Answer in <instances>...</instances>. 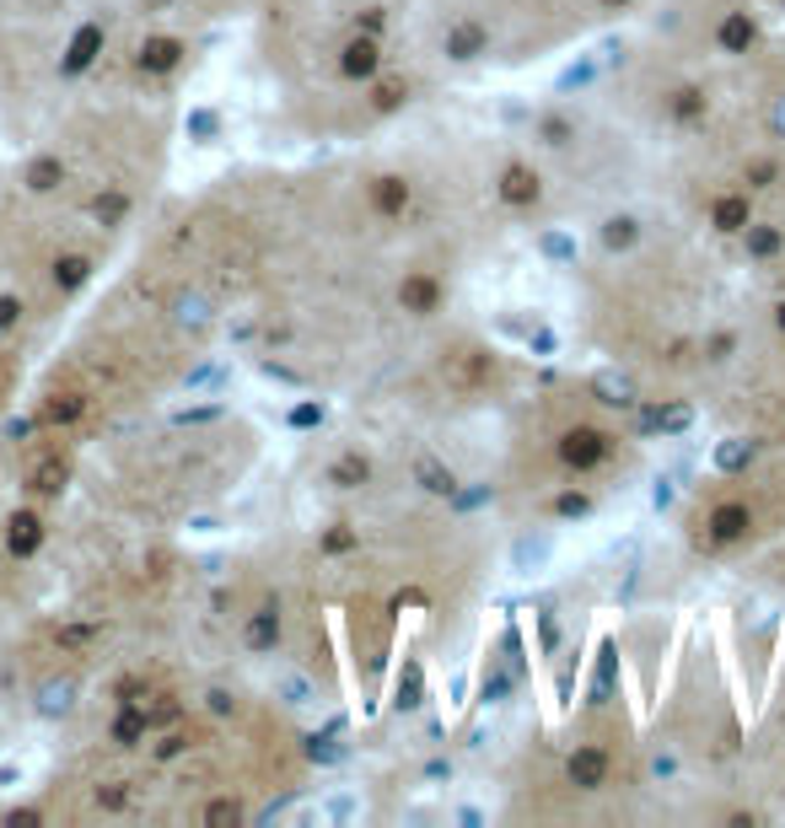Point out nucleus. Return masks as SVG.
<instances>
[{"instance_id":"obj_24","label":"nucleus","mask_w":785,"mask_h":828,"mask_svg":"<svg viewBox=\"0 0 785 828\" xmlns=\"http://www.w3.org/2000/svg\"><path fill=\"white\" fill-rule=\"evenodd\" d=\"M742 243H748V258H775L785 248V232L781 226H759V221H748V226H742Z\"/></svg>"},{"instance_id":"obj_29","label":"nucleus","mask_w":785,"mask_h":828,"mask_svg":"<svg viewBox=\"0 0 785 828\" xmlns=\"http://www.w3.org/2000/svg\"><path fill=\"white\" fill-rule=\"evenodd\" d=\"M403 103H409V81H398V75L383 81V86H377V97H372V108H377V114H392V108H403Z\"/></svg>"},{"instance_id":"obj_15","label":"nucleus","mask_w":785,"mask_h":828,"mask_svg":"<svg viewBox=\"0 0 785 828\" xmlns=\"http://www.w3.org/2000/svg\"><path fill=\"white\" fill-rule=\"evenodd\" d=\"M151 737V721H145V704H119L114 721H108V743L114 748H140Z\"/></svg>"},{"instance_id":"obj_3","label":"nucleus","mask_w":785,"mask_h":828,"mask_svg":"<svg viewBox=\"0 0 785 828\" xmlns=\"http://www.w3.org/2000/svg\"><path fill=\"white\" fill-rule=\"evenodd\" d=\"M103 44H108V27H103V22H81V27L70 33L66 55H60V75H66V81L86 75V70L97 65V55H103Z\"/></svg>"},{"instance_id":"obj_10","label":"nucleus","mask_w":785,"mask_h":828,"mask_svg":"<svg viewBox=\"0 0 785 828\" xmlns=\"http://www.w3.org/2000/svg\"><path fill=\"white\" fill-rule=\"evenodd\" d=\"M339 70H344L350 81H372V75L383 70V49H377V38H372V33H355V38L339 49Z\"/></svg>"},{"instance_id":"obj_4","label":"nucleus","mask_w":785,"mask_h":828,"mask_svg":"<svg viewBox=\"0 0 785 828\" xmlns=\"http://www.w3.org/2000/svg\"><path fill=\"white\" fill-rule=\"evenodd\" d=\"M184 55H189V44H184V38H173V33H151V38L134 49V70H140V75H173V70L184 65Z\"/></svg>"},{"instance_id":"obj_26","label":"nucleus","mask_w":785,"mask_h":828,"mask_svg":"<svg viewBox=\"0 0 785 828\" xmlns=\"http://www.w3.org/2000/svg\"><path fill=\"white\" fill-rule=\"evenodd\" d=\"M92 796H97L103 813H125V807H130V780H97Z\"/></svg>"},{"instance_id":"obj_25","label":"nucleus","mask_w":785,"mask_h":828,"mask_svg":"<svg viewBox=\"0 0 785 828\" xmlns=\"http://www.w3.org/2000/svg\"><path fill=\"white\" fill-rule=\"evenodd\" d=\"M328 479H333L339 490H361V485L372 479V463H366L361 452H344V457H339V463L328 468Z\"/></svg>"},{"instance_id":"obj_22","label":"nucleus","mask_w":785,"mask_h":828,"mask_svg":"<svg viewBox=\"0 0 785 828\" xmlns=\"http://www.w3.org/2000/svg\"><path fill=\"white\" fill-rule=\"evenodd\" d=\"M667 108H672V119H678V125H700V119H705V108H711V97H705V86H678Z\"/></svg>"},{"instance_id":"obj_17","label":"nucleus","mask_w":785,"mask_h":828,"mask_svg":"<svg viewBox=\"0 0 785 828\" xmlns=\"http://www.w3.org/2000/svg\"><path fill=\"white\" fill-rule=\"evenodd\" d=\"M484 49H490V27H484V22H458V27H447V60L468 65V60H479Z\"/></svg>"},{"instance_id":"obj_39","label":"nucleus","mask_w":785,"mask_h":828,"mask_svg":"<svg viewBox=\"0 0 785 828\" xmlns=\"http://www.w3.org/2000/svg\"><path fill=\"white\" fill-rule=\"evenodd\" d=\"M0 824H5V828H38V824H44V807H11Z\"/></svg>"},{"instance_id":"obj_6","label":"nucleus","mask_w":785,"mask_h":828,"mask_svg":"<svg viewBox=\"0 0 785 828\" xmlns=\"http://www.w3.org/2000/svg\"><path fill=\"white\" fill-rule=\"evenodd\" d=\"M66 485H70L66 452H44V457L27 468V495H33V501H55V495H66Z\"/></svg>"},{"instance_id":"obj_14","label":"nucleus","mask_w":785,"mask_h":828,"mask_svg":"<svg viewBox=\"0 0 785 828\" xmlns=\"http://www.w3.org/2000/svg\"><path fill=\"white\" fill-rule=\"evenodd\" d=\"M565 774H571L576 791H602V785H608V754H602V748H576V754L565 759Z\"/></svg>"},{"instance_id":"obj_32","label":"nucleus","mask_w":785,"mask_h":828,"mask_svg":"<svg viewBox=\"0 0 785 828\" xmlns=\"http://www.w3.org/2000/svg\"><path fill=\"white\" fill-rule=\"evenodd\" d=\"M114 700L119 704H145L151 700V684H145V678H119V684H114Z\"/></svg>"},{"instance_id":"obj_44","label":"nucleus","mask_w":785,"mask_h":828,"mask_svg":"<svg viewBox=\"0 0 785 828\" xmlns=\"http://www.w3.org/2000/svg\"><path fill=\"white\" fill-rule=\"evenodd\" d=\"M189 129H195V135H215V119H210V114H195V119H189Z\"/></svg>"},{"instance_id":"obj_48","label":"nucleus","mask_w":785,"mask_h":828,"mask_svg":"<svg viewBox=\"0 0 785 828\" xmlns=\"http://www.w3.org/2000/svg\"><path fill=\"white\" fill-rule=\"evenodd\" d=\"M0 398H5V366H0Z\"/></svg>"},{"instance_id":"obj_43","label":"nucleus","mask_w":785,"mask_h":828,"mask_svg":"<svg viewBox=\"0 0 785 828\" xmlns=\"http://www.w3.org/2000/svg\"><path fill=\"white\" fill-rule=\"evenodd\" d=\"M731 345H737L731 334H716V339H711V361H726V355H731Z\"/></svg>"},{"instance_id":"obj_9","label":"nucleus","mask_w":785,"mask_h":828,"mask_svg":"<svg viewBox=\"0 0 785 828\" xmlns=\"http://www.w3.org/2000/svg\"><path fill=\"white\" fill-rule=\"evenodd\" d=\"M495 194H501V205H512V210H527V205H538V194H543V178H538V173H532L527 162H512V167L501 173Z\"/></svg>"},{"instance_id":"obj_16","label":"nucleus","mask_w":785,"mask_h":828,"mask_svg":"<svg viewBox=\"0 0 785 828\" xmlns=\"http://www.w3.org/2000/svg\"><path fill=\"white\" fill-rule=\"evenodd\" d=\"M372 210H377V215H403V210H409V199H414V189H409V178H398V173H383V178H372Z\"/></svg>"},{"instance_id":"obj_27","label":"nucleus","mask_w":785,"mask_h":828,"mask_svg":"<svg viewBox=\"0 0 785 828\" xmlns=\"http://www.w3.org/2000/svg\"><path fill=\"white\" fill-rule=\"evenodd\" d=\"M151 700H156V704H145L151 732H156V726H178V721H184V704L173 700V695H151Z\"/></svg>"},{"instance_id":"obj_2","label":"nucleus","mask_w":785,"mask_h":828,"mask_svg":"<svg viewBox=\"0 0 785 828\" xmlns=\"http://www.w3.org/2000/svg\"><path fill=\"white\" fill-rule=\"evenodd\" d=\"M44 516H38V506H16L11 516H5V527H0V544H5V555L11 560H38V549H44Z\"/></svg>"},{"instance_id":"obj_45","label":"nucleus","mask_w":785,"mask_h":828,"mask_svg":"<svg viewBox=\"0 0 785 828\" xmlns=\"http://www.w3.org/2000/svg\"><path fill=\"white\" fill-rule=\"evenodd\" d=\"M210 710H215V715H226V710H232V695H221V689H215V695H210Z\"/></svg>"},{"instance_id":"obj_1","label":"nucleus","mask_w":785,"mask_h":828,"mask_svg":"<svg viewBox=\"0 0 785 828\" xmlns=\"http://www.w3.org/2000/svg\"><path fill=\"white\" fill-rule=\"evenodd\" d=\"M608 452H613V436H608V431H597V425H571V431L560 436V463H565V468H576V474L602 468V463H608Z\"/></svg>"},{"instance_id":"obj_21","label":"nucleus","mask_w":785,"mask_h":828,"mask_svg":"<svg viewBox=\"0 0 785 828\" xmlns=\"http://www.w3.org/2000/svg\"><path fill=\"white\" fill-rule=\"evenodd\" d=\"M70 704H75V684H70V678H49V684L38 689L33 710H38L44 721H60V715H70Z\"/></svg>"},{"instance_id":"obj_31","label":"nucleus","mask_w":785,"mask_h":828,"mask_svg":"<svg viewBox=\"0 0 785 828\" xmlns=\"http://www.w3.org/2000/svg\"><path fill=\"white\" fill-rule=\"evenodd\" d=\"M22 313H27V302H22L16 291H0V334H11V328L22 323Z\"/></svg>"},{"instance_id":"obj_42","label":"nucleus","mask_w":785,"mask_h":828,"mask_svg":"<svg viewBox=\"0 0 785 828\" xmlns=\"http://www.w3.org/2000/svg\"><path fill=\"white\" fill-rule=\"evenodd\" d=\"M324 420V404H302L296 415H291V425H318Z\"/></svg>"},{"instance_id":"obj_11","label":"nucleus","mask_w":785,"mask_h":828,"mask_svg":"<svg viewBox=\"0 0 785 828\" xmlns=\"http://www.w3.org/2000/svg\"><path fill=\"white\" fill-rule=\"evenodd\" d=\"M66 184H70V167H66V156H55V151H44V156H33L22 167V189L27 194H60Z\"/></svg>"},{"instance_id":"obj_13","label":"nucleus","mask_w":785,"mask_h":828,"mask_svg":"<svg viewBox=\"0 0 785 828\" xmlns=\"http://www.w3.org/2000/svg\"><path fill=\"white\" fill-rule=\"evenodd\" d=\"M753 38H759V22H753V11H726L716 27V49L720 55H748L753 49Z\"/></svg>"},{"instance_id":"obj_37","label":"nucleus","mask_w":785,"mask_h":828,"mask_svg":"<svg viewBox=\"0 0 785 828\" xmlns=\"http://www.w3.org/2000/svg\"><path fill=\"white\" fill-rule=\"evenodd\" d=\"M587 511H591V495H582V490H565L554 501V516H587Z\"/></svg>"},{"instance_id":"obj_46","label":"nucleus","mask_w":785,"mask_h":828,"mask_svg":"<svg viewBox=\"0 0 785 828\" xmlns=\"http://www.w3.org/2000/svg\"><path fill=\"white\" fill-rule=\"evenodd\" d=\"M597 5H602V11H624L630 0H597Z\"/></svg>"},{"instance_id":"obj_36","label":"nucleus","mask_w":785,"mask_h":828,"mask_svg":"<svg viewBox=\"0 0 785 828\" xmlns=\"http://www.w3.org/2000/svg\"><path fill=\"white\" fill-rule=\"evenodd\" d=\"M189 748H195V743H189V732H167V737H162V743H156V759H162V765H167V759H184V754H189Z\"/></svg>"},{"instance_id":"obj_28","label":"nucleus","mask_w":785,"mask_h":828,"mask_svg":"<svg viewBox=\"0 0 785 828\" xmlns=\"http://www.w3.org/2000/svg\"><path fill=\"white\" fill-rule=\"evenodd\" d=\"M210 828L221 824H243V802H232V796H215V802H204V813H199Z\"/></svg>"},{"instance_id":"obj_5","label":"nucleus","mask_w":785,"mask_h":828,"mask_svg":"<svg viewBox=\"0 0 785 828\" xmlns=\"http://www.w3.org/2000/svg\"><path fill=\"white\" fill-rule=\"evenodd\" d=\"M442 296H447V285H442L431 269H414V275H403V285H398V307L414 313V318H431V313L442 307Z\"/></svg>"},{"instance_id":"obj_12","label":"nucleus","mask_w":785,"mask_h":828,"mask_svg":"<svg viewBox=\"0 0 785 828\" xmlns=\"http://www.w3.org/2000/svg\"><path fill=\"white\" fill-rule=\"evenodd\" d=\"M86 415V393H75V387H60V393H49L44 398V409L33 415V425H49V431H60V425H75Z\"/></svg>"},{"instance_id":"obj_38","label":"nucleus","mask_w":785,"mask_h":828,"mask_svg":"<svg viewBox=\"0 0 785 828\" xmlns=\"http://www.w3.org/2000/svg\"><path fill=\"white\" fill-rule=\"evenodd\" d=\"M420 479H425L431 495H453V474H442L436 463H420Z\"/></svg>"},{"instance_id":"obj_18","label":"nucleus","mask_w":785,"mask_h":828,"mask_svg":"<svg viewBox=\"0 0 785 828\" xmlns=\"http://www.w3.org/2000/svg\"><path fill=\"white\" fill-rule=\"evenodd\" d=\"M86 215H92L103 232H114V226H125V215H130V194L125 189H97L92 199H86Z\"/></svg>"},{"instance_id":"obj_30","label":"nucleus","mask_w":785,"mask_h":828,"mask_svg":"<svg viewBox=\"0 0 785 828\" xmlns=\"http://www.w3.org/2000/svg\"><path fill=\"white\" fill-rule=\"evenodd\" d=\"M92 640H97V625H60L55 645H60V651H86Z\"/></svg>"},{"instance_id":"obj_41","label":"nucleus","mask_w":785,"mask_h":828,"mask_svg":"<svg viewBox=\"0 0 785 828\" xmlns=\"http://www.w3.org/2000/svg\"><path fill=\"white\" fill-rule=\"evenodd\" d=\"M383 22H388V11H383V5H372V11L361 16V33H372V38H377V33H383Z\"/></svg>"},{"instance_id":"obj_7","label":"nucleus","mask_w":785,"mask_h":828,"mask_svg":"<svg viewBox=\"0 0 785 828\" xmlns=\"http://www.w3.org/2000/svg\"><path fill=\"white\" fill-rule=\"evenodd\" d=\"M753 221V199H748V189H726L711 199V226H716L720 237H742V226Z\"/></svg>"},{"instance_id":"obj_47","label":"nucleus","mask_w":785,"mask_h":828,"mask_svg":"<svg viewBox=\"0 0 785 828\" xmlns=\"http://www.w3.org/2000/svg\"><path fill=\"white\" fill-rule=\"evenodd\" d=\"M775 323H781V328H785V302H781V307H775Z\"/></svg>"},{"instance_id":"obj_19","label":"nucleus","mask_w":785,"mask_h":828,"mask_svg":"<svg viewBox=\"0 0 785 828\" xmlns=\"http://www.w3.org/2000/svg\"><path fill=\"white\" fill-rule=\"evenodd\" d=\"M49 280H55V291H60V296H75V291L92 280V258L86 254H60L55 258V269H49Z\"/></svg>"},{"instance_id":"obj_40","label":"nucleus","mask_w":785,"mask_h":828,"mask_svg":"<svg viewBox=\"0 0 785 828\" xmlns=\"http://www.w3.org/2000/svg\"><path fill=\"white\" fill-rule=\"evenodd\" d=\"M656 425H661V431H683V425H689V409H683V404H672V409H661V415H656Z\"/></svg>"},{"instance_id":"obj_35","label":"nucleus","mask_w":785,"mask_h":828,"mask_svg":"<svg viewBox=\"0 0 785 828\" xmlns=\"http://www.w3.org/2000/svg\"><path fill=\"white\" fill-rule=\"evenodd\" d=\"M781 178V162H770V156H759V162H748V184L753 189H770Z\"/></svg>"},{"instance_id":"obj_8","label":"nucleus","mask_w":785,"mask_h":828,"mask_svg":"<svg viewBox=\"0 0 785 828\" xmlns=\"http://www.w3.org/2000/svg\"><path fill=\"white\" fill-rule=\"evenodd\" d=\"M748 527H753V516H748L742 501H720V506L705 516V538H711L716 549L737 544V538H748Z\"/></svg>"},{"instance_id":"obj_34","label":"nucleus","mask_w":785,"mask_h":828,"mask_svg":"<svg viewBox=\"0 0 785 828\" xmlns=\"http://www.w3.org/2000/svg\"><path fill=\"white\" fill-rule=\"evenodd\" d=\"M355 544H361V538H355V533H350L344 522H339V527H328V533H324V555H350Z\"/></svg>"},{"instance_id":"obj_33","label":"nucleus","mask_w":785,"mask_h":828,"mask_svg":"<svg viewBox=\"0 0 785 828\" xmlns=\"http://www.w3.org/2000/svg\"><path fill=\"white\" fill-rule=\"evenodd\" d=\"M538 135H543L549 145H571V135H576V125H571V119H560V114H549V119L538 125Z\"/></svg>"},{"instance_id":"obj_23","label":"nucleus","mask_w":785,"mask_h":828,"mask_svg":"<svg viewBox=\"0 0 785 828\" xmlns=\"http://www.w3.org/2000/svg\"><path fill=\"white\" fill-rule=\"evenodd\" d=\"M641 243V221L635 215H608L602 221V248L608 254H624V248H635Z\"/></svg>"},{"instance_id":"obj_20","label":"nucleus","mask_w":785,"mask_h":828,"mask_svg":"<svg viewBox=\"0 0 785 828\" xmlns=\"http://www.w3.org/2000/svg\"><path fill=\"white\" fill-rule=\"evenodd\" d=\"M274 640H280V608L263 603L259 614L243 625V645H248V651H274Z\"/></svg>"}]
</instances>
